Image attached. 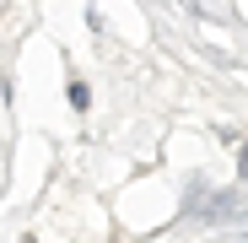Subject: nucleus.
I'll use <instances>...</instances> for the list:
<instances>
[{"instance_id":"nucleus-1","label":"nucleus","mask_w":248,"mask_h":243,"mask_svg":"<svg viewBox=\"0 0 248 243\" xmlns=\"http://www.w3.org/2000/svg\"><path fill=\"white\" fill-rule=\"evenodd\" d=\"M243 178H248V146H243Z\"/></svg>"},{"instance_id":"nucleus-2","label":"nucleus","mask_w":248,"mask_h":243,"mask_svg":"<svg viewBox=\"0 0 248 243\" xmlns=\"http://www.w3.org/2000/svg\"><path fill=\"white\" fill-rule=\"evenodd\" d=\"M178 6H189V11H194V0H178Z\"/></svg>"}]
</instances>
